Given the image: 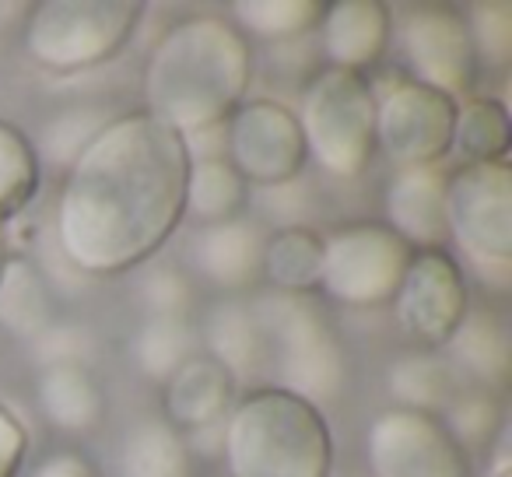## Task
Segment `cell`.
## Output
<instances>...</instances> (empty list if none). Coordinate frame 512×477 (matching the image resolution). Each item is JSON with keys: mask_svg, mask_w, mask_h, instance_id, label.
<instances>
[{"mask_svg": "<svg viewBox=\"0 0 512 477\" xmlns=\"http://www.w3.org/2000/svg\"><path fill=\"white\" fill-rule=\"evenodd\" d=\"M488 477H512V467H509V460H498L495 467H491V474Z\"/></svg>", "mask_w": 512, "mask_h": 477, "instance_id": "8d00e7d4", "label": "cell"}, {"mask_svg": "<svg viewBox=\"0 0 512 477\" xmlns=\"http://www.w3.org/2000/svg\"><path fill=\"white\" fill-rule=\"evenodd\" d=\"M446 235L481 274L509 281L512 165H456L446 172Z\"/></svg>", "mask_w": 512, "mask_h": 477, "instance_id": "52a82bcc", "label": "cell"}, {"mask_svg": "<svg viewBox=\"0 0 512 477\" xmlns=\"http://www.w3.org/2000/svg\"><path fill=\"white\" fill-rule=\"evenodd\" d=\"M225 162L246 186H288L309 165L295 109L278 99H246L221 123Z\"/></svg>", "mask_w": 512, "mask_h": 477, "instance_id": "9c48e42d", "label": "cell"}, {"mask_svg": "<svg viewBox=\"0 0 512 477\" xmlns=\"http://www.w3.org/2000/svg\"><path fill=\"white\" fill-rule=\"evenodd\" d=\"M369 477H470V456L435 414L386 407L365 428Z\"/></svg>", "mask_w": 512, "mask_h": 477, "instance_id": "4fadbf2b", "label": "cell"}, {"mask_svg": "<svg viewBox=\"0 0 512 477\" xmlns=\"http://www.w3.org/2000/svg\"><path fill=\"white\" fill-rule=\"evenodd\" d=\"M113 470L116 477H193V449L162 418H144L123 432Z\"/></svg>", "mask_w": 512, "mask_h": 477, "instance_id": "603a6c76", "label": "cell"}, {"mask_svg": "<svg viewBox=\"0 0 512 477\" xmlns=\"http://www.w3.org/2000/svg\"><path fill=\"white\" fill-rule=\"evenodd\" d=\"M316 29L327 67L365 74L390 50L393 15L383 0H334L323 4Z\"/></svg>", "mask_w": 512, "mask_h": 477, "instance_id": "e0dca14e", "label": "cell"}, {"mask_svg": "<svg viewBox=\"0 0 512 477\" xmlns=\"http://www.w3.org/2000/svg\"><path fill=\"white\" fill-rule=\"evenodd\" d=\"M323 278V235L306 225H285L267 232L260 281L271 292L313 295Z\"/></svg>", "mask_w": 512, "mask_h": 477, "instance_id": "7402d4cb", "label": "cell"}, {"mask_svg": "<svg viewBox=\"0 0 512 477\" xmlns=\"http://www.w3.org/2000/svg\"><path fill=\"white\" fill-rule=\"evenodd\" d=\"M470 43H474L481 74H505L512 64V4L488 0V4H470L463 11Z\"/></svg>", "mask_w": 512, "mask_h": 477, "instance_id": "4dcf8cb0", "label": "cell"}, {"mask_svg": "<svg viewBox=\"0 0 512 477\" xmlns=\"http://www.w3.org/2000/svg\"><path fill=\"white\" fill-rule=\"evenodd\" d=\"M400 53L411 81L463 102L481 81L463 11L453 4H414L400 22Z\"/></svg>", "mask_w": 512, "mask_h": 477, "instance_id": "8fae6325", "label": "cell"}, {"mask_svg": "<svg viewBox=\"0 0 512 477\" xmlns=\"http://www.w3.org/2000/svg\"><path fill=\"white\" fill-rule=\"evenodd\" d=\"M414 250L386 221H355L323 239L320 295L344 309L390 306Z\"/></svg>", "mask_w": 512, "mask_h": 477, "instance_id": "ba28073f", "label": "cell"}, {"mask_svg": "<svg viewBox=\"0 0 512 477\" xmlns=\"http://www.w3.org/2000/svg\"><path fill=\"white\" fill-rule=\"evenodd\" d=\"M512 144V116L509 106L495 95H470L456 102L453 123V151L460 165L509 162Z\"/></svg>", "mask_w": 512, "mask_h": 477, "instance_id": "484cf974", "label": "cell"}, {"mask_svg": "<svg viewBox=\"0 0 512 477\" xmlns=\"http://www.w3.org/2000/svg\"><path fill=\"white\" fill-rule=\"evenodd\" d=\"M386 225L411 250H446V169L414 165L397 169L383 197Z\"/></svg>", "mask_w": 512, "mask_h": 477, "instance_id": "2e32d148", "label": "cell"}, {"mask_svg": "<svg viewBox=\"0 0 512 477\" xmlns=\"http://www.w3.org/2000/svg\"><path fill=\"white\" fill-rule=\"evenodd\" d=\"M302 141L309 162L337 179H358L376 158V88L365 74L320 67L302 88Z\"/></svg>", "mask_w": 512, "mask_h": 477, "instance_id": "8992f818", "label": "cell"}, {"mask_svg": "<svg viewBox=\"0 0 512 477\" xmlns=\"http://www.w3.org/2000/svg\"><path fill=\"white\" fill-rule=\"evenodd\" d=\"M386 383H390L393 407H407V411L435 414L439 418L449 407V400L460 393L463 379L446 355L414 348L390 365Z\"/></svg>", "mask_w": 512, "mask_h": 477, "instance_id": "cb8c5ba5", "label": "cell"}, {"mask_svg": "<svg viewBox=\"0 0 512 477\" xmlns=\"http://www.w3.org/2000/svg\"><path fill=\"white\" fill-rule=\"evenodd\" d=\"M264 239L267 232L246 214L218 225H200L190 235V267L228 295L249 292L253 285H260Z\"/></svg>", "mask_w": 512, "mask_h": 477, "instance_id": "9a60e30c", "label": "cell"}, {"mask_svg": "<svg viewBox=\"0 0 512 477\" xmlns=\"http://www.w3.org/2000/svg\"><path fill=\"white\" fill-rule=\"evenodd\" d=\"M239 397V379L207 351L190 355L162 383V421L183 439L218 428Z\"/></svg>", "mask_w": 512, "mask_h": 477, "instance_id": "5bb4252c", "label": "cell"}, {"mask_svg": "<svg viewBox=\"0 0 512 477\" xmlns=\"http://www.w3.org/2000/svg\"><path fill=\"white\" fill-rule=\"evenodd\" d=\"M439 421L449 428V435L456 439V446L463 453H488V446L495 442V435L502 432V400L498 393H488L481 386H460L449 407L439 414Z\"/></svg>", "mask_w": 512, "mask_h": 477, "instance_id": "f546056e", "label": "cell"}, {"mask_svg": "<svg viewBox=\"0 0 512 477\" xmlns=\"http://www.w3.org/2000/svg\"><path fill=\"white\" fill-rule=\"evenodd\" d=\"M320 0H235L228 22L246 39L285 46L320 25Z\"/></svg>", "mask_w": 512, "mask_h": 477, "instance_id": "f1b7e54d", "label": "cell"}, {"mask_svg": "<svg viewBox=\"0 0 512 477\" xmlns=\"http://www.w3.org/2000/svg\"><path fill=\"white\" fill-rule=\"evenodd\" d=\"M456 102L411 78L376 92V151L397 169L442 165L453 155Z\"/></svg>", "mask_w": 512, "mask_h": 477, "instance_id": "7c38bea8", "label": "cell"}, {"mask_svg": "<svg viewBox=\"0 0 512 477\" xmlns=\"http://www.w3.org/2000/svg\"><path fill=\"white\" fill-rule=\"evenodd\" d=\"M32 477H99V467L78 449H57L36 463Z\"/></svg>", "mask_w": 512, "mask_h": 477, "instance_id": "e575fe53", "label": "cell"}, {"mask_svg": "<svg viewBox=\"0 0 512 477\" xmlns=\"http://www.w3.org/2000/svg\"><path fill=\"white\" fill-rule=\"evenodd\" d=\"M449 362L467 386L502 393L512 376V337L505 316L495 309H467L456 337L446 344Z\"/></svg>", "mask_w": 512, "mask_h": 477, "instance_id": "d6986e66", "label": "cell"}, {"mask_svg": "<svg viewBox=\"0 0 512 477\" xmlns=\"http://www.w3.org/2000/svg\"><path fill=\"white\" fill-rule=\"evenodd\" d=\"M137 295H141L144 316H186L193 302L190 281L176 267H148Z\"/></svg>", "mask_w": 512, "mask_h": 477, "instance_id": "d6a6232c", "label": "cell"}, {"mask_svg": "<svg viewBox=\"0 0 512 477\" xmlns=\"http://www.w3.org/2000/svg\"><path fill=\"white\" fill-rule=\"evenodd\" d=\"M400 334L421 351H442L470 309L463 264L446 250H414L390 302Z\"/></svg>", "mask_w": 512, "mask_h": 477, "instance_id": "30bf717a", "label": "cell"}, {"mask_svg": "<svg viewBox=\"0 0 512 477\" xmlns=\"http://www.w3.org/2000/svg\"><path fill=\"white\" fill-rule=\"evenodd\" d=\"M43 186V162L36 141L18 123L0 120V225L8 228L22 218L39 197Z\"/></svg>", "mask_w": 512, "mask_h": 477, "instance_id": "4316f807", "label": "cell"}, {"mask_svg": "<svg viewBox=\"0 0 512 477\" xmlns=\"http://www.w3.org/2000/svg\"><path fill=\"white\" fill-rule=\"evenodd\" d=\"M197 344V327L186 316H144L134 334V344H130V355H134L141 376L162 386L186 358L197 355Z\"/></svg>", "mask_w": 512, "mask_h": 477, "instance_id": "83f0119b", "label": "cell"}, {"mask_svg": "<svg viewBox=\"0 0 512 477\" xmlns=\"http://www.w3.org/2000/svg\"><path fill=\"white\" fill-rule=\"evenodd\" d=\"M106 120H109V116H102L99 109H88V106L57 113L53 120H46L43 137H39V144H36L39 162L46 158V162L64 165V169H67V165L78 158V151L92 141L95 130H99Z\"/></svg>", "mask_w": 512, "mask_h": 477, "instance_id": "1f68e13d", "label": "cell"}, {"mask_svg": "<svg viewBox=\"0 0 512 477\" xmlns=\"http://www.w3.org/2000/svg\"><path fill=\"white\" fill-rule=\"evenodd\" d=\"M8 257H11V232L0 225V274H4V267H8Z\"/></svg>", "mask_w": 512, "mask_h": 477, "instance_id": "d590c367", "label": "cell"}, {"mask_svg": "<svg viewBox=\"0 0 512 477\" xmlns=\"http://www.w3.org/2000/svg\"><path fill=\"white\" fill-rule=\"evenodd\" d=\"M249 186L225 155H193L186 169L183 218L193 225H218V221L239 218L246 211Z\"/></svg>", "mask_w": 512, "mask_h": 477, "instance_id": "d4e9b609", "label": "cell"}, {"mask_svg": "<svg viewBox=\"0 0 512 477\" xmlns=\"http://www.w3.org/2000/svg\"><path fill=\"white\" fill-rule=\"evenodd\" d=\"M193 148L144 109L109 116L64 169L57 246L88 278L141 271L183 225Z\"/></svg>", "mask_w": 512, "mask_h": 477, "instance_id": "6da1fadb", "label": "cell"}, {"mask_svg": "<svg viewBox=\"0 0 512 477\" xmlns=\"http://www.w3.org/2000/svg\"><path fill=\"white\" fill-rule=\"evenodd\" d=\"M141 15L137 0H39L22 25V50L53 78L85 74L127 50Z\"/></svg>", "mask_w": 512, "mask_h": 477, "instance_id": "5b68a950", "label": "cell"}, {"mask_svg": "<svg viewBox=\"0 0 512 477\" xmlns=\"http://www.w3.org/2000/svg\"><path fill=\"white\" fill-rule=\"evenodd\" d=\"M29 428L25 421L11 411L8 404H0V477H18L29 460Z\"/></svg>", "mask_w": 512, "mask_h": 477, "instance_id": "836d02e7", "label": "cell"}, {"mask_svg": "<svg viewBox=\"0 0 512 477\" xmlns=\"http://www.w3.org/2000/svg\"><path fill=\"white\" fill-rule=\"evenodd\" d=\"M60 320L57 295L29 257H8L0 274V330L15 341L36 344Z\"/></svg>", "mask_w": 512, "mask_h": 477, "instance_id": "44dd1931", "label": "cell"}, {"mask_svg": "<svg viewBox=\"0 0 512 477\" xmlns=\"http://www.w3.org/2000/svg\"><path fill=\"white\" fill-rule=\"evenodd\" d=\"M253 81V43L228 15H186L151 46L141 71L144 113L179 137L218 130L246 102Z\"/></svg>", "mask_w": 512, "mask_h": 477, "instance_id": "7a4b0ae2", "label": "cell"}, {"mask_svg": "<svg viewBox=\"0 0 512 477\" xmlns=\"http://www.w3.org/2000/svg\"><path fill=\"white\" fill-rule=\"evenodd\" d=\"M225 477H330L334 432L327 414L309 400L256 386L235 397L221 421Z\"/></svg>", "mask_w": 512, "mask_h": 477, "instance_id": "3957f363", "label": "cell"}, {"mask_svg": "<svg viewBox=\"0 0 512 477\" xmlns=\"http://www.w3.org/2000/svg\"><path fill=\"white\" fill-rule=\"evenodd\" d=\"M204 348L211 358H218L235 379L256 376L260 365L267 362L264 355V330L253 313V302L239 299V295H225L204 313V327L197 330Z\"/></svg>", "mask_w": 512, "mask_h": 477, "instance_id": "ffe728a7", "label": "cell"}, {"mask_svg": "<svg viewBox=\"0 0 512 477\" xmlns=\"http://www.w3.org/2000/svg\"><path fill=\"white\" fill-rule=\"evenodd\" d=\"M264 330V355L274 386L323 407L337 404L348 390V351L313 295L264 292L253 302Z\"/></svg>", "mask_w": 512, "mask_h": 477, "instance_id": "277c9868", "label": "cell"}, {"mask_svg": "<svg viewBox=\"0 0 512 477\" xmlns=\"http://www.w3.org/2000/svg\"><path fill=\"white\" fill-rule=\"evenodd\" d=\"M39 414L64 435H88L106 418V393L85 362H50L36 372Z\"/></svg>", "mask_w": 512, "mask_h": 477, "instance_id": "ac0fdd59", "label": "cell"}]
</instances>
